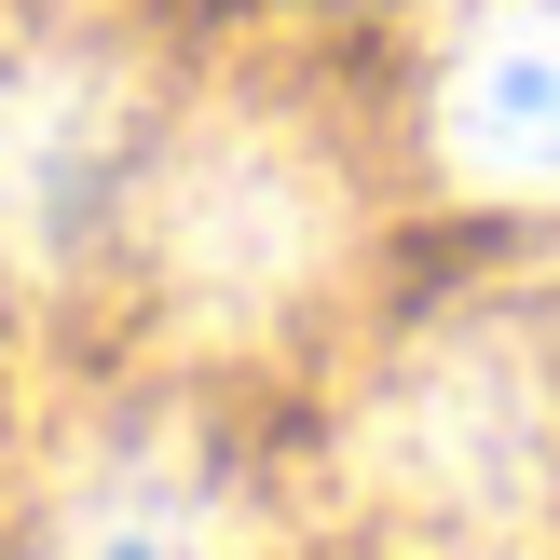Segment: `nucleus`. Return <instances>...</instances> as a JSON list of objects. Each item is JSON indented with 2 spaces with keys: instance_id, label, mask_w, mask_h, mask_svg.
<instances>
[{
  "instance_id": "1",
  "label": "nucleus",
  "mask_w": 560,
  "mask_h": 560,
  "mask_svg": "<svg viewBox=\"0 0 560 560\" xmlns=\"http://www.w3.org/2000/svg\"><path fill=\"white\" fill-rule=\"evenodd\" d=\"M355 506L397 560H534L560 534V370L534 328H424L355 410Z\"/></svg>"
},
{
  "instance_id": "2",
  "label": "nucleus",
  "mask_w": 560,
  "mask_h": 560,
  "mask_svg": "<svg viewBox=\"0 0 560 560\" xmlns=\"http://www.w3.org/2000/svg\"><path fill=\"white\" fill-rule=\"evenodd\" d=\"M137 246L164 273V315L246 342V328H288L301 301L342 260V178L301 124L273 109H206V124L151 137V178H137Z\"/></svg>"
},
{
  "instance_id": "3",
  "label": "nucleus",
  "mask_w": 560,
  "mask_h": 560,
  "mask_svg": "<svg viewBox=\"0 0 560 560\" xmlns=\"http://www.w3.org/2000/svg\"><path fill=\"white\" fill-rule=\"evenodd\" d=\"M151 109L137 69L96 42H14L0 55V273H69L137 219Z\"/></svg>"
},
{
  "instance_id": "4",
  "label": "nucleus",
  "mask_w": 560,
  "mask_h": 560,
  "mask_svg": "<svg viewBox=\"0 0 560 560\" xmlns=\"http://www.w3.org/2000/svg\"><path fill=\"white\" fill-rule=\"evenodd\" d=\"M438 164L479 206H560V0H479L438 55Z\"/></svg>"
},
{
  "instance_id": "5",
  "label": "nucleus",
  "mask_w": 560,
  "mask_h": 560,
  "mask_svg": "<svg viewBox=\"0 0 560 560\" xmlns=\"http://www.w3.org/2000/svg\"><path fill=\"white\" fill-rule=\"evenodd\" d=\"M42 560H233V492L178 424H137L55 479Z\"/></svg>"
}]
</instances>
